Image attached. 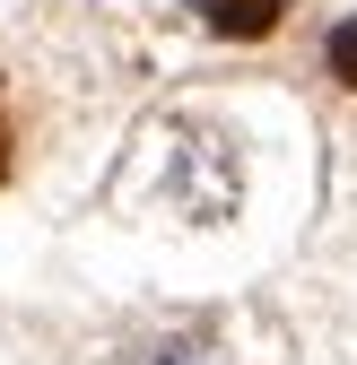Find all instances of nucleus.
<instances>
[{
  "label": "nucleus",
  "instance_id": "4",
  "mask_svg": "<svg viewBox=\"0 0 357 365\" xmlns=\"http://www.w3.org/2000/svg\"><path fill=\"white\" fill-rule=\"evenodd\" d=\"M0 182H9V113H0Z\"/></svg>",
  "mask_w": 357,
  "mask_h": 365
},
{
  "label": "nucleus",
  "instance_id": "3",
  "mask_svg": "<svg viewBox=\"0 0 357 365\" xmlns=\"http://www.w3.org/2000/svg\"><path fill=\"white\" fill-rule=\"evenodd\" d=\"M157 365H227V348H209V339H174Z\"/></svg>",
  "mask_w": 357,
  "mask_h": 365
},
{
  "label": "nucleus",
  "instance_id": "1",
  "mask_svg": "<svg viewBox=\"0 0 357 365\" xmlns=\"http://www.w3.org/2000/svg\"><path fill=\"white\" fill-rule=\"evenodd\" d=\"M279 9H288V0H192V18L218 26V35H236V43H244V35H271Z\"/></svg>",
  "mask_w": 357,
  "mask_h": 365
},
{
  "label": "nucleus",
  "instance_id": "2",
  "mask_svg": "<svg viewBox=\"0 0 357 365\" xmlns=\"http://www.w3.org/2000/svg\"><path fill=\"white\" fill-rule=\"evenodd\" d=\"M323 61H331V78H340V87H357V18H340V26H331Z\"/></svg>",
  "mask_w": 357,
  "mask_h": 365
}]
</instances>
